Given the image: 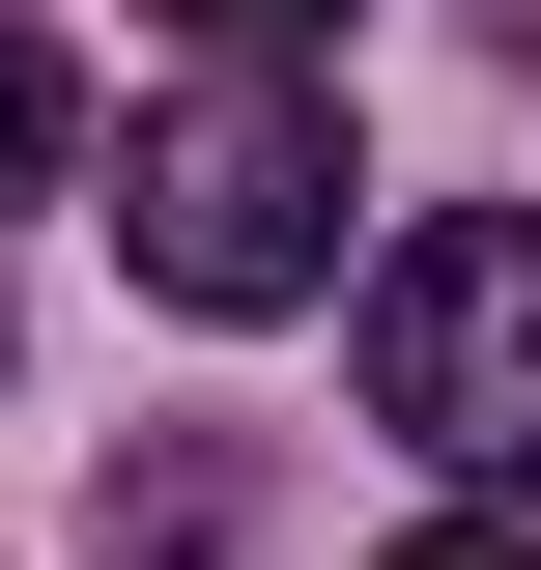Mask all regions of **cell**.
<instances>
[{
    "instance_id": "1",
    "label": "cell",
    "mask_w": 541,
    "mask_h": 570,
    "mask_svg": "<svg viewBox=\"0 0 541 570\" xmlns=\"http://www.w3.org/2000/svg\"><path fill=\"white\" fill-rule=\"evenodd\" d=\"M115 228H142V285H171V314H314V285H342V86H314V58L171 86V115H142V171H115Z\"/></svg>"
},
{
    "instance_id": "2",
    "label": "cell",
    "mask_w": 541,
    "mask_h": 570,
    "mask_svg": "<svg viewBox=\"0 0 541 570\" xmlns=\"http://www.w3.org/2000/svg\"><path fill=\"white\" fill-rule=\"evenodd\" d=\"M371 428H400L427 485H541V200L400 228V285H371Z\"/></svg>"
},
{
    "instance_id": "3",
    "label": "cell",
    "mask_w": 541,
    "mask_h": 570,
    "mask_svg": "<svg viewBox=\"0 0 541 570\" xmlns=\"http://www.w3.org/2000/svg\"><path fill=\"white\" fill-rule=\"evenodd\" d=\"M58 142H86V86L29 58V29H0V200H29V171H58Z\"/></svg>"
},
{
    "instance_id": "4",
    "label": "cell",
    "mask_w": 541,
    "mask_h": 570,
    "mask_svg": "<svg viewBox=\"0 0 541 570\" xmlns=\"http://www.w3.org/2000/svg\"><path fill=\"white\" fill-rule=\"evenodd\" d=\"M171 29H200V58H314L342 0H171Z\"/></svg>"
},
{
    "instance_id": "5",
    "label": "cell",
    "mask_w": 541,
    "mask_h": 570,
    "mask_svg": "<svg viewBox=\"0 0 541 570\" xmlns=\"http://www.w3.org/2000/svg\"><path fill=\"white\" fill-rule=\"evenodd\" d=\"M400 570H541V542H513V513H427V542H400Z\"/></svg>"
}]
</instances>
